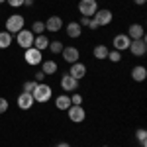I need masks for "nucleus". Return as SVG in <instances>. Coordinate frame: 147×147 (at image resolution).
<instances>
[{
  "label": "nucleus",
  "mask_w": 147,
  "mask_h": 147,
  "mask_svg": "<svg viewBox=\"0 0 147 147\" xmlns=\"http://www.w3.org/2000/svg\"><path fill=\"white\" fill-rule=\"evenodd\" d=\"M32 96H34L35 102H49L51 100V96H53V90H51V86L49 84H45V82H37L35 84L34 92H32Z\"/></svg>",
  "instance_id": "obj_1"
},
{
  "label": "nucleus",
  "mask_w": 147,
  "mask_h": 147,
  "mask_svg": "<svg viewBox=\"0 0 147 147\" xmlns=\"http://www.w3.org/2000/svg\"><path fill=\"white\" fill-rule=\"evenodd\" d=\"M34 37L35 35L30 30H20L16 34V43L22 47V49H30V47H34Z\"/></svg>",
  "instance_id": "obj_2"
},
{
  "label": "nucleus",
  "mask_w": 147,
  "mask_h": 147,
  "mask_svg": "<svg viewBox=\"0 0 147 147\" xmlns=\"http://www.w3.org/2000/svg\"><path fill=\"white\" fill-rule=\"evenodd\" d=\"M24 59H26V63L28 65H41V61H43V55H41V51L39 49H35V47H30V49H24Z\"/></svg>",
  "instance_id": "obj_3"
},
{
  "label": "nucleus",
  "mask_w": 147,
  "mask_h": 147,
  "mask_svg": "<svg viewBox=\"0 0 147 147\" xmlns=\"http://www.w3.org/2000/svg\"><path fill=\"white\" fill-rule=\"evenodd\" d=\"M98 10V2L96 0H80L79 2V12L84 18H92Z\"/></svg>",
  "instance_id": "obj_4"
},
{
  "label": "nucleus",
  "mask_w": 147,
  "mask_h": 147,
  "mask_svg": "<svg viewBox=\"0 0 147 147\" xmlns=\"http://www.w3.org/2000/svg\"><path fill=\"white\" fill-rule=\"evenodd\" d=\"M20 30H24V18L20 14H12L6 20V32L8 34H18Z\"/></svg>",
  "instance_id": "obj_5"
},
{
  "label": "nucleus",
  "mask_w": 147,
  "mask_h": 147,
  "mask_svg": "<svg viewBox=\"0 0 147 147\" xmlns=\"http://www.w3.org/2000/svg\"><path fill=\"white\" fill-rule=\"evenodd\" d=\"M127 49H129V53H131V55H136V57L145 55V53H147V41H145V37H141V39H131Z\"/></svg>",
  "instance_id": "obj_6"
},
{
  "label": "nucleus",
  "mask_w": 147,
  "mask_h": 147,
  "mask_svg": "<svg viewBox=\"0 0 147 147\" xmlns=\"http://www.w3.org/2000/svg\"><path fill=\"white\" fill-rule=\"evenodd\" d=\"M67 116H69V120H71L73 124H80V122H84L86 112H84V108H82V106H69Z\"/></svg>",
  "instance_id": "obj_7"
},
{
  "label": "nucleus",
  "mask_w": 147,
  "mask_h": 147,
  "mask_svg": "<svg viewBox=\"0 0 147 147\" xmlns=\"http://www.w3.org/2000/svg\"><path fill=\"white\" fill-rule=\"evenodd\" d=\"M112 12L108 10V8H104V10H96V14L92 16V20L98 24V28H104V26H108V24L112 22Z\"/></svg>",
  "instance_id": "obj_8"
},
{
  "label": "nucleus",
  "mask_w": 147,
  "mask_h": 147,
  "mask_svg": "<svg viewBox=\"0 0 147 147\" xmlns=\"http://www.w3.org/2000/svg\"><path fill=\"white\" fill-rule=\"evenodd\" d=\"M61 53H63V59H65V61H67L69 65H73V63H77V61H79V57H80V53H79V49H77V47H63V51H61Z\"/></svg>",
  "instance_id": "obj_9"
},
{
  "label": "nucleus",
  "mask_w": 147,
  "mask_h": 147,
  "mask_svg": "<svg viewBox=\"0 0 147 147\" xmlns=\"http://www.w3.org/2000/svg\"><path fill=\"white\" fill-rule=\"evenodd\" d=\"M61 88H63V90H67V92L77 90V88H79V80L73 79V77L67 73V75H63V77H61Z\"/></svg>",
  "instance_id": "obj_10"
},
{
  "label": "nucleus",
  "mask_w": 147,
  "mask_h": 147,
  "mask_svg": "<svg viewBox=\"0 0 147 147\" xmlns=\"http://www.w3.org/2000/svg\"><path fill=\"white\" fill-rule=\"evenodd\" d=\"M34 96L30 94V92H22L20 96H18V108L20 110H30L32 106H34Z\"/></svg>",
  "instance_id": "obj_11"
},
{
  "label": "nucleus",
  "mask_w": 147,
  "mask_h": 147,
  "mask_svg": "<svg viewBox=\"0 0 147 147\" xmlns=\"http://www.w3.org/2000/svg\"><path fill=\"white\" fill-rule=\"evenodd\" d=\"M129 41H131V39H129L125 34H120V35L114 37L112 43H114V49H116V51H125V49L129 47Z\"/></svg>",
  "instance_id": "obj_12"
},
{
  "label": "nucleus",
  "mask_w": 147,
  "mask_h": 147,
  "mask_svg": "<svg viewBox=\"0 0 147 147\" xmlns=\"http://www.w3.org/2000/svg\"><path fill=\"white\" fill-rule=\"evenodd\" d=\"M127 37L129 39H141V37H145V32H143V26L141 24H131L129 28H127Z\"/></svg>",
  "instance_id": "obj_13"
},
{
  "label": "nucleus",
  "mask_w": 147,
  "mask_h": 147,
  "mask_svg": "<svg viewBox=\"0 0 147 147\" xmlns=\"http://www.w3.org/2000/svg\"><path fill=\"white\" fill-rule=\"evenodd\" d=\"M69 75H71L73 79L80 80L82 77H84V75H86V67H84L82 63H79V61H77V63H73V65H71V71H69Z\"/></svg>",
  "instance_id": "obj_14"
},
{
  "label": "nucleus",
  "mask_w": 147,
  "mask_h": 147,
  "mask_svg": "<svg viewBox=\"0 0 147 147\" xmlns=\"http://www.w3.org/2000/svg\"><path fill=\"white\" fill-rule=\"evenodd\" d=\"M43 24H45V30H49V32H55V34L61 30V28H63V20H61L59 16H51V18H49L47 22H43Z\"/></svg>",
  "instance_id": "obj_15"
},
{
  "label": "nucleus",
  "mask_w": 147,
  "mask_h": 147,
  "mask_svg": "<svg viewBox=\"0 0 147 147\" xmlns=\"http://www.w3.org/2000/svg\"><path fill=\"white\" fill-rule=\"evenodd\" d=\"M131 79L136 80V82H141V80L147 79V69L143 65H137V67L131 69Z\"/></svg>",
  "instance_id": "obj_16"
},
{
  "label": "nucleus",
  "mask_w": 147,
  "mask_h": 147,
  "mask_svg": "<svg viewBox=\"0 0 147 147\" xmlns=\"http://www.w3.org/2000/svg\"><path fill=\"white\" fill-rule=\"evenodd\" d=\"M55 106H57V110H65V112H67L69 106H71V98H69V94H59V96L55 98Z\"/></svg>",
  "instance_id": "obj_17"
},
{
  "label": "nucleus",
  "mask_w": 147,
  "mask_h": 147,
  "mask_svg": "<svg viewBox=\"0 0 147 147\" xmlns=\"http://www.w3.org/2000/svg\"><path fill=\"white\" fill-rule=\"evenodd\" d=\"M41 73L43 75H55L57 73V63L55 61H51V59H47V61H41Z\"/></svg>",
  "instance_id": "obj_18"
},
{
  "label": "nucleus",
  "mask_w": 147,
  "mask_h": 147,
  "mask_svg": "<svg viewBox=\"0 0 147 147\" xmlns=\"http://www.w3.org/2000/svg\"><path fill=\"white\" fill-rule=\"evenodd\" d=\"M80 34H82V28H80L79 22H71L67 26V35L71 37V39H75V37H80Z\"/></svg>",
  "instance_id": "obj_19"
},
{
  "label": "nucleus",
  "mask_w": 147,
  "mask_h": 147,
  "mask_svg": "<svg viewBox=\"0 0 147 147\" xmlns=\"http://www.w3.org/2000/svg\"><path fill=\"white\" fill-rule=\"evenodd\" d=\"M47 45H49V39H47L45 35H35L34 37V47L35 49H39V51H43V49H47Z\"/></svg>",
  "instance_id": "obj_20"
},
{
  "label": "nucleus",
  "mask_w": 147,
  "mask_h": 147,
  "mask_svg": "<svg viewBox=\"0 0 147 147\" xmlns=\"http://www.w3.org/2000/svg\"><path fill=\"white\" fill-rule=\"evenodd\" d=\"M108 51H110V49L104 45V43H100V45L94 47V51H92V53H94L96 59H106V57H108Z\"/></svg>",
  "instance_id": "obj_21"
},
{
  "label": "nucleus",
  "mask_w": 147,
  "mask_h": 147,
  "mask_svg": "<svg viewBox=\"0 0 147 147\" xmlns=\"http://www.w3.org/2000/svg\"><path fill=\"white\" fill-rule=\"evenodd\" d=\"M12 43V34L8 32H0V49H6Z\"/></svg>",
  "instance_id": "obj_22"
},
{
  "label": "nucleus",
  "mask_w": 147,
  "mask_h": 147,
  "mask_svg": "<svg viewBox=\"0 0 147 147\" xmlns=\"http://www.w3.org/2000/svg\"><path fill=\"white\" fill-rule=\"evenodd\" d=\"M63 43H61V41H59V39H55V41H49V45H47V49H49V51H51V53H61V51H63Z\"/></svg>",
  "instance_id": "obj_23"
},
{
  "label": "nucleus",
  "mask_w": 147,
  "mask_h": 147,
  "mask_svg": "<svg viewBox=\"0 0 147 147\" xmlns=\"http://www.w3.org/2000/svg\"><path fill=\"white\" fill-rule=\"evenodd\" d=\"M34 35H41L43 32H45V24L43 22H34L32 24V30H30Z\"/></svg>",
  "instance_id": "obj_24"
},
{
  "label": "nucleus",
  "mask_w": 147,
  "mask_h": 147,
  "mask_svg": "<svg viewBox=\"0 0 147 147\" xmlns=\"http://www.w3.org/2000/svg\"><path fill=\"white\" fill-rule=\"evenodd\" d=\"M136 137H137V141L141 143V147H147V131L143 129V127H139L136 131Z\"/></svg>",
  "instance_id": "obj_25"
},
{
  "label": "nucleus",
  "mask_w": 147,
  "mask_h": 147,
  "mask_svg": "<svg viewBox=\"0 0 147 147\" xmlns=\"http://www.w3.org/2000/svg\"><path fill=\"white\" fill-rule=\"evenodd\" d=\"M106 59H110L112 63H120L122 61V51H116V49L114 51H108V57Z\"/></svg>",
  "instance_id": "obj_26"
},
{
  "label": "nucleus",
  "mask_w": 147,
  "mask_h": 147,
  "mask_svg": "<svg viewBox=\"0 0 147 147\" xmlns=\"http://www.w3.org/2000/svg\"><path fill=\"white\" fill-rule=\"evenodd\" d=\"M35 84H37L35 80H26V82H24V92H30V94H32L34 88H35Z\"/></svg>",
  "instance_id": "obj_27"
},
{
  "label": "nucleus",
  "mask_w": 147,
  "mask_h": 147,
  "mask_svg": "<svg viewBox=\"0 0 147 147\" xmlns=\"http://www.w3.org/2000/svg\"><path fill=\"white\" fill-rule=\"evenodd\" d=\"M69 98H71V106H80V104H82V96L77 94V92H75L73 96H69Z\"/></svg>",
  "instance_id": "obj_28"
},
{
  "label": "nucleus",
  "mask_w": 147,
  "mask_h": 147,
  "mask_svg": "<svg viewBox=\"0 0 147 147\" xmlns=\"http://www.w3.org/2000/svg\"><path fill=\"white\" fill-rule=\"evenodd\" d=\"M8 110V100L6 98H0V114H4Z\"/></svg>",
  "instance_id": "obj_29"
},
{
  "label": "nucleus",
  "mask_w": 147,
  "mask_h": 147,
  "mask_svg": "<svg viewBox=\"0 0 147 147\" xmlns=\"http://www.w3.org/2000/svg\"><path fill=\"white\" fill-rule=\"evenodd\" d=\"M8 4H10L12 8H20V6H24V0H6Z\"/></svg>",
  "instance_id": "obj_30"
},
{
  "label": "nucleus",
  "mask_w": 147,
  "mask_h": 147,
  "mask_svg": "<svg viewBox=\"0 0 147 147\" xmlns=\"http://www.w3.org/2000/svg\"><path fill=\"white\" fill-rule=\"evenodd\" d=\"M43 79H45V75H43V73H41V71H39V73H35V82H43Z\"/></svg>",
  "instance_id": "obj_31"
},
{
  "label": "nucleus",
  "mask_w": 147,
  "mask_h": 147,
  "mask_svg": "<svg viewBox=\"0 0 147 147\" xmlns=\"http://www.w3.org/2000/svg\"><path fill=\"white\" fill-rule=\"evenodd\" d=\"M88 28H90V30H98V24H96V22L90 18V20H88Z\"/></svg>",
  "instance_id": "obj_32"
},
{
  "label": "nucleus",
  "mask_w": 147,
  "mask_h": 147,
  "mask_svg": "<svg viewBox=\"0 0 147 147\" xmlns=\"http://www.w3.org/2000/svg\"><path fill=\"white\" fill-rule=\"evenodd\" d=\"M88 20H90V18H84V16H82V20H80V28H84V26H88Z\"/></svg>",
  "instance_id": "obj_33"
},
{
  "label": "nucleus",
  "mask_w": 147,
  "mask_h": 147,
  "mask_svg": "<svg viewBox=\"0 0 147 147\" xmlns=\"http://www.w3.org/2000/svg\"><path fill=\"white\" fill-rule=\"evenodd\" d=\"M134 2H136V4H137V6H141V4H145V2H147V0H134Z\"/></svg>",
  "instance_id": "obj_34"
},
{
  "label": "nucleus",
  "mask_w": 147,
  "mask_h": 147,
  "mask_svg": "<svg viewBox=\"0 0 147 147\" xmlns=\"http://www.w3.org/2000/svg\"><path fill=\"white\" fill-rule=\"evenodd\" d=\"M55 147H71V145H69V143H65V141H63V143H57Z\"/></svg>",
  "instance_id": "obj_35"
},
{
  "label": "nucleus",
  "mask_w": 147,
  "mask_h": 147,
  "mask_svg": "<svg viewBox=\"0 0 147 147\" xmlns=\"http://www.w3.org/2000/svg\"><path fill=\"white\" fill-rule=\"evenodd\" d=\"M24 4H26V6H32V4H34V0H24Z\"/></svg>",
  "instance_id": "obj_36"
},
{
  "label": "nucleus",
  "mask_w": 147,
  "mask_h": 147,
  "mask_svg": "<svg viewBox=\"0 0 147 147\" xmlns=\"http://www.w3.org/2000/svg\"><path fill=\"white\" fill-rule=\"evenodd\" d=\"M2 2H6V0H0V4H2Z\"/></svg>",
  "instance_id": "obj_37"
},
{
  "label": "nucleus",
  "mask_w": 147,
  "mask_h": 147,
  "mask_svg": "<svg viewBox=\"0 0 147 147\" xmlns=\"http://www.w3.org/2000/svg\"><path fill=\"white\" fill-rule=\"evenodd\" d=\"M104 147H106V145H104Z\"/></svg>",
  "instance_id": "obj_38"
}]
</instances>
